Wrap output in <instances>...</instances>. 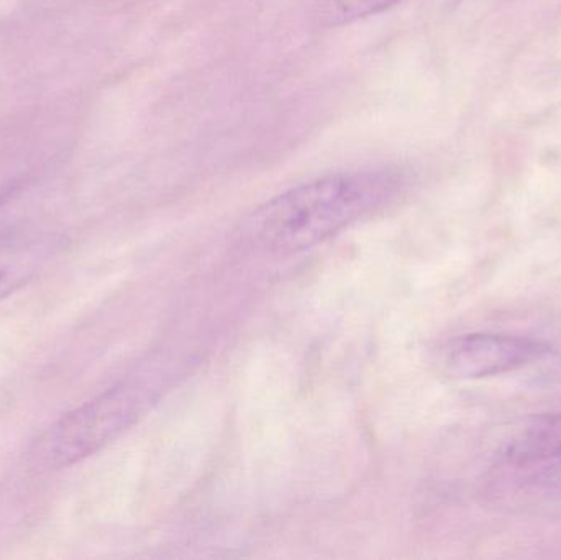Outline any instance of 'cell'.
I'll list each match as a JSON object with an SVG mask.
<instances>
[{"instance_id":"cell-1","label":"cell","mask_w":561,"mask_h":560,"mask_svg":"<svg viewBox=\"0 0 561 560\" xmlns=\"http://www.w3.org/2000/svg\"><path fill=\"white\" fill-rule=\"evenodd\" d=\"M396 191L398 180L385 171L330 174L263 204L247 220L245 236L266 252L293 255L371 216Z\"/></svg>"},{"instance_id":"cell-2","label":"cell","mask_w":561,"mask_h":560,"mask_svg":"<svg viewBox=\"0 0 561 560\" xmlns=\"http://www.w3.org/2000/svg\"><path fill=\"white\" fill-rule=\"evenodd\" d=\"M148 401L150 391L137 380L104 391L48 427L33 444V460L46 469H65L94 456L137 423Z\"/></svg>"},{"instance_id":"cell-3","label":"cell","mask_w":561,"mask_h":560,"mask_svg":"<svg viewBox=\"0 0 561 560\" xmlns=\"http://www.w3.org/2000/svg\"><path fill=\"white\" fill-rule=\"evenodd\" d=\"M552 352L536 339L506 334H470L455 339L444 352L445 372L458 380L500 377L542 361Z\"/></svg>"},{"instance_id":"cell-4","label":"cell","mask_w":561,"mask_h":560,"mask_svg":"<svg viewBox=\"0 0 561 560\" xmlns=\"http://www.w3.org/2000/svg\"><path fill=\"white\" fill-rule=\"evenodd\" d=\"M48 243L25 236L0 237V301L28 285L49 260Z\"/></svg>"},{"instance_id":"cell-5","label":"cell","mask_w":561,"mask_h":560,"mask_svg":"<svg viewBox=\"0 0 561 560\" xmlns=\"http://www.w3.org/2000/svg\"><path fill=\"white\" fill-rule=\"evenodd\" d=\"M513 466H533L561 459V413L546 414L527 424L504 449Z\"/></svg>"},{"instance_id":"cell-6","label":"cell","mask_w":561,"mask_h":560,"mask_svg":"<svg viewBox=\"0 0 561 560\" xmlns=\"http://www.w3.org/2000/svg\"><path fill=\"white\" fill-rule=\"evenodd\" d=\"M401 0H322L320 19L325 25L340 26L385 12Z\"/></svg>"}]
</instances>
